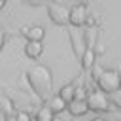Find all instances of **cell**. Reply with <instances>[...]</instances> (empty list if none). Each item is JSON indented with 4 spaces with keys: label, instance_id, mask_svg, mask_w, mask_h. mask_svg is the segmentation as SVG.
I'll return each mask as SVG.
<instances>
[{
    "label": "cell",
    "instance_id": "obj_1",
    "mask_svg": "<svg viewBox=\"0 0 121 121\" xmlns=\"http://www.w3.org/2000/svg\"><path fill=\"white\" fill-rule=\"evenodd\" d=\"M26 79L40 100L45 102L53 96V76H51V70L47 66H43V64L30 66L26 70Z\"/></svg>",
    "mask_w": 121,
    "mask_h": 121
},
{
    "label": "cell",
    "instance_id": "obj_2",
    "mask_svg": "<svg viewBox=\"0 0 121 121\" xmlns=\"http://www.w3.org/2000/svg\"><path fill=\"white\" fill-rule=\"evenodd\" d=\"M96 85L104 95H112L121 89V74L117 70H102V74L96 78Z\"/></svg>",
    "mask_w": 121,
    "mask_h": 121
},
{
    "label": "cell",
    "instance_id": "obj_3",
    "mask_svg": "<svg viewBox=\"0 0 121 121\" xmlns=\"http://www.w3.org/2000/svg\"><path fill=\"white\" fill-rule=\"evenodd\" d=\"M85 104H87V108L93 110V112H106V110H110V98H108V95H104V93L98 91V89L87 91Z\"/></svg>",
    "mask_w": 121,
    "mask_h": 121
},
{
    "label": "cell",
    "instance_id": "obj_4",
    "mask_svg": "<svg viewBox=\"0 0 121 121\" xmlns=\"http://www.w3.org/2000/svg\"><path fill=\"white\" fill-rule=\"evenodd\" d=\"M47 13H49V19H51L55 25H68V13H70V8H66L64 4L51 2V4L47 6Z\"/></svg>",
    "mask_w": 121,
    "mask_h": 121
},
{
    "label": "cell",
    "instance_id": "obj_5",
    "mask_svg": "<svg viewBox=\"0 0 121 121\" xmlns=\"http://www.w3.org/2000/svg\"><path fill=\"white\" fill-rule=\"evenodd\" d=\"M85 21H87V6H85V4H76L74 8H70L68 23L72 25V28H79V26H83Z\"/></svg>",
    "mask_w": 121,
    "mask_h": 121
},
{
    "label": "cell",
    "instance_id": "obj_6",
    "mask_svg": "<svg viewBox=\"0 0 121 121\" xmlns=\"http://www.w3.org/2000/svg\"><path fill=\"white\" fill-rule=\"evenodd\" d=\"M21 34L26 38V42H42L45 36V28L40 25H30V26H23Z\"/></svg>",
    "mask_w": 121,
    "mask_h": 121
},
{
    "label": "cell",
    "instance_id": "obj_7",
    "mask_svg": "<svg viewBox=\"0 0 121 121\" xmlns=\"http://www.w3.org/2000/svg\"><path fill=\"white\" fill-rule=\"evenodd\" d=\"M70 40H72L74 53H76L78 57H81V55H83V51H85V43H83V34H81V30L72 28V30H70Z\"/></svg>",
    "mask_w": 121,
    "mask_h": 121
},
{
    "label": "cell",
    "instance_id": "obj_8",
    "mask_svg": "<svg viewBox=\"0 0 121 121\" xmlns=\"http://www.w3.org/2000/svg\"><path fill=\"white\" fill-rule=\"evenodd\" d=\"M66 110L70 112V115H72V117H81V115H85V113L89 112V108H87L85 100H72V102H68V104H66Z\"/></svg>",
    "mask_w": 121,
    "mask_h": 121
},
{
    "label": "cell",
    "instance_id": "obj_9",
    "mask_svg": "<svg viewBox=\"0 0 121 121\" xmlns=\"http://www.w3.org/2000/svg\"><path fill=\"white\" fill-rule=\"evenodd\" d=\"M81 34H83L85 49H95L96 40H98V28H96V26H87V30H83Z\"/></svg>",
    "mask_w": 121,
    "mask_h": 121
},
{
    "label": "cell",
    "instance_id": "obj_10",
    "mask_svg": "<svg viewBox=\"0 0 121 121\" xmlns=\"http://www.w3.org/2000/svg\"><path fill=\"white\" fill-rule=\"evenodd\" d=\"M43 53V43L42 42H26L25 45V55L30 59H38Z\"/></svg>",
    "mask_w": 121,
    "mask_h": 121
},
{
    "label": "cell",
    "instance_id": "obj_11",
    "mask_svg": "<svg viewBox=\"0 0 121 121\" xmlns=\"http://www.w3.org/2000/svg\"><path fill=\"white\" fill-rule=\"evenodd\" d=\"M47 108L51 110V113L55 115V113H62L64 110H66V102L59 96V95H53L51 98H49V104H47Z\"/></svg>",
    "mask_w": 121,
    "mask_h": 121
},
{
    "label": "cell",
    "instance_id": "obj_12",
    "mask_svg": "<svg viewBox=\"0 0 121 121\" xmlns=\"http://www.w3.org/2000/svg\"><path fill=\"white\" fill-rule=\"evenodd\" d=\"M95 59H96V53H95L93 49H85V51H83V55L79 57L83 70H91V68L95 66Z\"/></svg>",
    "mask_w": 121,
    "mask_h": 121
},
{
    "label": "cell",
    "instance_id": "obj_13",
    "mask_svg": "<svg viewBox=\"0 0 121 121\" xmlns=\"http://www.w3.org/2000/svg\"><path fill=\"white\" fill-rule=\"evenodd\" d=\"M74 89H76V85H74V83H68V85L60 87V91H59L57 95H59V96L68 104V102H72V100H74Z\"/></svg>",
    "mask_w": 121,
    "mask_h": 121
},
{
    "label": "cell",
    "instance_id": "obj_14",
    "mask_svg": "<svg viewBox=\"0 0 121 121\" xmlns=\"http://www.w3.org/2000/svg\"><path fill=\"white\" fill-rule=\"evenodd\" d=\"M53 113H51V110L47 108V106H42L40 110H38V113H36V119L34 121H53Z\"/></svg>",
    "mask_w": 121,
    "mask_h": 121
},
{
    "label": "cell",
    "instance_id": "obj_15",
    "mask_svg": "<svg viewBox=\"0 0 121 121\" xmlns=\"http://www.w3.org/2000/svg\"><path fill=\"white\" fill-rule=\"evenodd\" d=\"M15 121H34V119H32V115L28 112H17L15 113Z\"/></svg>",
    "mask_w": 121,
    "mask_h": 121
},
{
    "label": "cell",
    "instance_id": "obj_16",
    "mask_svg": "<svg viewBox=\"0 0 121 121\" xmlns=\"http://www.w3.org/2000/svg\"><path fill=\"white\" fill-rule=\"evenodd\" d=\"M117 104L119 108H121V89L119 91H115V93H112V100H110V104Z\"/></svg>",
    "mask_w": 121,
    "mask_h": 121
},
{
    "label": "cell",
    "instance_id": "obj_17",
    "mask_svg": "<svg viewBox=\"0 0 121 121\" xmlns=\"http://www.w3.org/2000/svg\"><path fill=\"white\" fill-rule=\"evenodd\" d=\"M2 42H4V32H2V28H0V49H2Z\"/></svg>",
    "mask_w": 121,
    "mask_h": 121
},
{
    "label": "cell",
    "instance_id": "obj_18",
    "mask_svg": "<svg viewBox=\"0 0 121 121\" xmlns=\"http://www.w3.org/2000/svg\"><path fill=\"white\" fill-rule=\"evenodd\" d=\"M91 121H106V119H102V117H93Z\"/></svg>",
    "mask_w": 121,
    "mask_h": 121
},
{
    "label": "cell",
    "instance_id": "obj_19",
    "mask_svg": "<svg viewBox=\"0 0 121 121\" xmlns=\"http://www.w3.org/2000/svg\"><path fill=\"white\" fill-rule=\"evenodd\" d=\"M6 119H8V117H6V115H4L2 112H0V121H6Z\"/></svg>",
    "mask_w": 121,
    "mask_h": 121
},
{
    "label": "cell",
    "instance_id": "obj_20",
    "mask_svg": "<svg viewBox=\"0 0 121 121\" xmlns=\"http://www.w3.org/2000/svg\"><path fill=\"white\" fill-rule=\"evenodd\" d=\"M6 6V0H0V8H4Z\"/></svg>",
    "mask_w": 121,
    "mask_h": 121
},
{
    "label": "cell",
    "instance_id": "obj_21",
    "mask_svg": "<svg viewBox=\"0 0 121 121\" xmlns=\"http://www.w3.org/2000/svg\"><path fill=\"white\" fill-rule=\"evenodd\" d=\"M85 2H87V0H81V2H79V4H85Z\"/></svg>",
    "mask_w": 121,
    "mask_h": 121
}]
</instances>
